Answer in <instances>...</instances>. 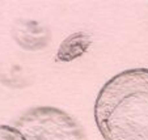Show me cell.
Listing matches in <instances>:
<instances>
[{
    "instance_id": "cell-1",
    "label": "cell",
    "mask_w": 148,
    "mask_h": 140,
    "mask_svg": "<svg viewBox=\"0 0 148 140\" xmlns=\"http://www.w3.org/2000/svg\"><path fill=\"white\" fill-rule=\"evenodd\" d=\"M93 113L103 140H148V68L126 70L108 80Z\"/></svg>"
},
{
    "instance_id": "cell-2",
    "label": "cell",
    "mask_w": 148,
    "mask_h": 140,
    "mask_svg": "<svg viewBox=\"0 0 148 140\" xmlns=\"http://www.w3.org/2000/svg\"><path fill=\"white\" fill-rule=\"evenodd\" d=\"M25 140H88L81 123L54 106H34L13 122Z\"/></svg>"
},
{
    "instance_id": "cell-3",
    "label": "cell",
    "mask_w": 148,
    "mask_h": 140,
    "mask_svg": "<svg viewBox=\"0 0 148 140\" xmlns=\"http://www.w3.org/2000/svg\"><path fill=\"white\" fill-rule=\"evenodd\" d=\"M0 140H25L21 132L13 126L0 124Z\"/></svg>"
}]
</instances>
